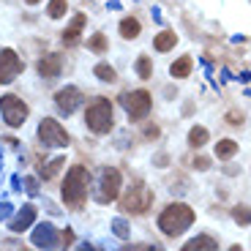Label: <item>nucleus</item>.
<instances>
[{
  "label": "nucleus",
  "instance_id": "f257e3e1",
  "mask_svg": "<svg viewBox=\"0 0 251 251\" xmlns=\"http://www.w3.org/2000/svg\"><path fill=\"white\" fill-rule=\"evenodd\" d=\"M194 224V210L186 205V202H172L161 210L158 216V229H161L167 238H177Z\"/></svg>",
  "mask_w": 251,
  "mask_h": 251
},
{
  "label": "nucleus",
  "instance_id": "f03ea898",
  "mask_svg": "<svg viewBox=\"0 0 251 251\" xmlns=\"http://www.w3.org/2000/svg\"><path fill=\"white\" fill-rule=\"evenodd\" d=\"M88 186H90V172L85 167H79V164L71 167L66 172V180H63V200H66V205L82 207V202L88 197Z\"/></svg>",
  "mask_w": 251,
  "mask_h": 251
},
{
  "label": "nucleus",
  "instance_id": "7ed1b4c3",
  "mask_svg": "<svg viewBox=\"0 0 251 251\" xmlns=\"http://www.w3.org/2000/svg\"><path fill=\"white\" fill-rule=\"evenodd\" d=\"M85 123L93 134H109L112 131V104L107 99H96L85 112Z\"/></svg>",
  "mask_w": 251,
  "mask_h": 251
},
{
  "label": "nucleus",
  "instance_id": "20e7f679",
  "mask_svg": "<svg viewBox=\"0 0 251 251\" xmlns=\"http://www.w3.org/2000/svg\"><path fill=\"white\" fill-rule=\"evenodd\" d=\"M151 202H153L151 188H145V183H134L131 188H126L123 200H120V207H123L126 213L139 216V213H145V210L151 207Z\"/></svg>",
  "mask_w": 251,
  "mask_h": 251
},
{
  "label": "nucleus",
  "instance_id": "39448f33",
  "mask_svg": "<svg viewBox=\"0 0 251 251\" xmlns=\"http://www.w3.org/2000/svg\"><path fill=\"white\" fill-rule=\"evenodd\" d=\"M120 104H123L126 115L131 120H142L151 115V107H153V99L148 90H131V93H123L120 96Z\"/></svg>",
  "mask_w": 251,
  "mask_h": 251
},
{
  "label": "nucleus",
  "instance_id": "423d86ee",
  "mask_svg": "<svg viewBox=\"0 0 251 251\" xmlns=\"http://www.w3.org/2000/svg\"><path fill=\"white\" fill-rule=\"evenodd\" d=\"M120 183H123V177H120V172L115 170V167H104L99 175V191H96V200L101 202V205H107V202H115L120 194Z\"/></svg>",
  "mask_w": 251,
  "mask_h": 251
},
{
  "label": "nucleus",
  "instance_id": "0eeeda50",
  "mask_svg": "<svg viewBox=\"0 0 251 251\" xmlns=\"http://www.w3.org/2000/svg\"><path fill=\"white\" fill-rule=\"evenodd\" d=\"M38 139H41L44 148H66L69 145V134H66V128L55 118L41 120V126H38Z\"/></svg>",
  "mask_w": 251,
  "mask_h": 251
},
{
  "label": "nucleus",
  "instance_id": "6e6552de",
  "mask_svg": "<svg viewBox=\"0 0 251 251\" xmlns=\"http://www.w3.org/2000/svg\"><path fill=\"white\" fill-rule=\"evenodd\" d=\"M0 112H3V120H6L11 128H19L27 118V104L19 96H3L0 99Z\"/></svg>",
  "mask_w": 251,
  "mask_h": 251
},
{
  "label": "nucleus",
  "instance_id": "1a4fd4ad",
  "mask_svg": "<svg viewBox=\"0 0 251 251\" xmlns=\"http://www.w3.org/2000/svg\"><path fill=\"white\" fill-rule=\"evenodd\" d=\"M25 71V63L14 50H0V85L14 82L19 74Z\"/></svg>",
  "mask_w": 251,
  "mask_h": 251
},
{
  "label": "nucleus",
  "instance_id": "9d476101",
  "mask_svg": "<svg viewBox=\"0 0 251 251\" xmlns=\"http://www.w3.org/2000/svg\"><path fill=\"white\" fill-rule=\"evenodd\" d=\"M55 104H57V109H60V115H71L82 104V90L74 88V85H66L63 90H57Z\"/></svg>",
  "mask_w": 251,
  "mask_h": 251
},
{
  "label": "nucleus",
  "instance_id": "9b49d317",
  "mask_svg": "<svg viewBox=\"0 0 251 251\" xmlns=\"http://www.w3.org/2000/svg\"><path fill=\"white\" fill-rule=\"evenodd\" d=\"M33 246L36 249H55L57 246V229L52 224H38L33 232Z\"/></svg>",
  "mask_w": 251,
  "mask_h": 251
},
{
  "label": "nucleus",
  "instance_id": "f8f14e48",
  "mask_svg": "<svg viewBox=\"0 0 251 251\" xmlns=\"http://www.w3.org/2000/svg\"><path fill=\"white\" fill-rule=\"evenodd\" d=\"M63 71V57L60 55H47L38 60V74L44 76V79H55V76H60Z\"/></svg>",
  "mask_w": 251,
  "mask_h": 251
},
{
  "label": "nucleus",
  "instance_id": "ddd939ff",
  "mask_svg": "<svg viewBox=\"0 0 251 251\" xmlns=\"http://www.w3.org/2000/svg\"><path fill=\"white\" fill-rule=\"evenodd\" d=\"M33 221H36V207H33V205H25V207H22V210H19V213L11 219V232H22V229H27Z\"/></svg>",
  "mask_w": 251,
  "mask_h": 251
},
{
  "label": "nucleus",
  "instance_id": "4468645a",
  "mask_svg": "<svg viewBox=\"0 0 251 251\" xmlns=\"http://www.w3.org/2000/svg\"><path fill=\"white\" fill-rule=\"evenodd\" d=\"M82 27H85V14H76V17L71 19V25L66 27V30H63V44H66V47L76 44V41H79Z\"/></svg>",
  "mask_w": 251,
  "mask_h": 251
},
{
  "label": "nucleus",
  "instance_id": "2eb2a0df",
  "mask_svg": "<svg viewBox=\"0 0 251 251\" xmlns=\"http://www.w3.org/2000/svg\"><path fill=\"white\" fill-rule=\"evenodd\" d=\"M120 36L128 38V41H134V38H139V33H142V25H139V19L137 17H126L120 19Z\"/></svg>",
  "mask_w": 251,
  "mask_h": 251
},
{
  "label": "nucleus",
  "instance_id": "dca6fc26",
  "mask_svg": "<svg viewBox=\"0 0 251 251\" xmlns=\"http://www.w3.org/2000/svg\"><path fill=\"white\" fill-rule=\"evenodd\" d=\"M191 69H194V60H191L188 55H183V57H177V60L170 66V74L175 76V79H186V76L191 74Z\"/></svg>",
  "mask_w": 251,
  "mask_h": 251
},
{
  "label": "nucleus",
  "instance_id": "f3484780",
  "mask_svg": "<svg viewBox=\"0 0 251 251\" xmlns=\"http://www.w3.org/2000/svg\"><path fill=\"white\" fill-rule=\"evenodd\" d=\"M175 44H177L175 30H161L156 38H153V50H156V52H170Z\"/></svg>",
  "mask_w": 251,
  "mask_h": 251
},
{
  "label": "nucleus",
  "instance_id": "a211bd4d",
  "mask_svg": "<svg viewBox=\"0 0 251 251\" xmlns=\"http://www.w3.org/2000/svg\"><path fill=\"white\" fill-rule=\"evenodd\" d=\"M235 153H238V142H235V139H219V145H216V158L226 161V158H232Z\"/></svg>",
  "mask_w": 251,
  "mask_h": 251
},
{
  "label": "nucleus",
  "instance_id": "6ab92c4d",
  "mask_svg": "<svg viewBox=\"0 0 251 251\" xmlns=\"http://www.w3.org/2000/svg\"><path fill=\"white\" fill-rule=\"evenodd\" d=\"M183 249H186V251H194V249H219V240H213L210 235H197V238L188 240Z\"/></svg>",
  "mask_w": 251,
  "mask_h": 251
},
{
  "label": "nucleus",
  "instance_id": "aec40b11",
  "mask_svg": "<svg viewBox=\"0 0 251 251\" xmlns=\"http://www.w3.org/2000/svg\"><path fill=\"white\" fill-rule=\"evenodd\" d=\"M207 137H210V134H207V128H202V126H194V128L188 131V145L200 151L202 145H207Z\"/></svg>",
  "mask_w": 251,
  "mask_h": 251
},
{
  "label": "nucleus",
  "instance_id": "412c9836",
  "mask_svg": "<svg viewBox=\"0 0 251 251\" xmlns=\"http://www.w3.org/2000/svg\"><path fill=\"white\" fill-rule=\"evenodd\" d=\"M88 50L96 52V55H104V52L109 50L107 36H104V33H96V36H90V38H88Z\"/></svg>",
  "mask_w": 251,
  "mask_h": 251
},
{
  "label": "nucleus",
  "instance_id": "4be33fe9",
  "mask_svg": "<svg viewBox=\"0 0 251 251\" xmlns=\"http://www.w3.org/2000/svg\"><path fill=\"white\" fill-rule=\"evenodd\" d=\"M137 74H139V79H145V82L153 76V60L148 55H139L137 57Z\"/></svg>",
  "mask_w": 251,
  "mask_h": 251
},
{
  "label": "nucleus",
  "instance_id": "5701e85b",
  "mask_svg": "<svg viewBox=\"0 0 251 251\" xmlns=\"http://www.w3.org/2000/svg\"><path fill=\"white\" fill-rule=\"evenodd\" d=\"M93 74L99 76L101 82H115V79H118V74H115V69L109 66V63H99V66L93 69Z\"/></svg>",
  "mask_w": 251,
  "mask_h": 251
},
{
  "label": "nucleus",
  "instance_id": "b1692460",
  "mask_svg": "<svg viewBox=\"0 0 251 251\" xmlns=\"http://www.w3.org/2000/svg\"><path fill=\"white\" fill-rule=\"evenodd\" d=\"M232 219L238 221V224L249 226V224H251V207H249V205H235V207H232Z\"/></svg>",
  "mask_w": 251,
  "mask_h": 251
},
{
  "label": "nucleus",
  "instance_id": "393cba45",
  "mask_svg": "<svg viewBox=\"0 0 251 251\" xmlns=\"http://www.w3.org/2000/svg\"><path fill=\"white\" fill-rule=\"evenodd\" d=\"M66 0H50L47 3V14H50L52 19H60V17H66Z\"/></svg>",
  "mask_w": 251,
  "mask_h": 251
},
{
  "label": "nucleus",
  "instance_id": "a878e982",
  "mask_svg": "<svg viewBox=\"0 0 251 251\" xmlns=\"http://www.w3.org/2000/svg\"><path fill=\"white\" fill-rule=\"evenodd\" d=\"M63 164H66V158H55V161H50V164H47V170L41 167V177H44V180L55 177V175H57V170H60Z\"/></svg>",
  "mask_w": 251,
  "mask_h": 251
},
{
  "label": "nucleus",
  "instance_id": "bb28decb",
  "mask_svg": "<svg viewBox=\"0 0 251 251\" xmlns=\"http://www.w3.org/2000/svg\"><path fill=\"white\" fill-rule=\"evenodd\" d=\"M112 232L118 235V238H128V224H126V219H115L112 221Z\"/></svg>",
  "mask_w": 251,
  "mask_h": 251
},
{
  "label": "nucleus",
  "instance_id": "cd10ccee",
  "mask_svg": "<svg viewBox=\"0 0 251 251\" xmlns=\"http://www.w3.org/2000/svg\"><path fill=\"white\" fill-rule=\"evenodd\" d=\"M194 170H200V172H205V170H210V158L207 156H194Z\"/></svg>",
  "mask_w": 251,
  "mask_h": 251
},
{
  "label": "nucleus",
  "instance_id": "c85d7f7f",
  "mask_svg": "<svg viewBox=\"0 0 251 251\" xmlns=\"http://www.w3.org/2000/svg\"><path fill=\"white\" fill-rule=\"evenodd\" d=\"M226 123H229V126H240V123H243V115H240V112H229V115H226Z\"/></svg>",
  "mask_w": 251,
  "mask_h": 251
},
{
  "label": "nucleus",
  "instance_id": "c756f323",
  "mask_svg": "<svg viewBox=\"0 0 251 251\" xmlns=\"http://www.w3.org/2000/svg\"><path fill=\"white\" fill-rule=\"evenodd\" d=\"M25 191H27V194H36V191H38V180H36V177H27V180H25Z\"/></svg>",
  "mask_w": 251,
  "mask_h": 251
},
{
  "label": "nucleus",
  "instance_id": "7c9ffc66",
  "mask_svg": "<svg viewBox=\"0 0 251 251\" xmlns=\"http://www.w3.org/2000/svg\"><path fill=\"white\" fill-rule=\"evenodd\" d=\"M11 210H14V207L8 205V202H3V205H0V221H6L8 216H11Z\"/></svg>",
  "mask_w": 251,
  "mask_h": 251
},
{
  "label": "nucleus",
  "instance_id": "2f4dec72",
  "mask_svg": "<svg viewBox=\"0 0 251 251\" xmlns=\"http://www.w3.org/2000/svg\"><path fill=\"white\" fill-rule=\"evenodd\" d=\"M145 137H148V139H156V137H158V126H148V128H145Z\"/></svg>",
  "mask_w": 251,
  "mask_h": 251
},
{
  "label": "nucleus",
  "instance_id": "473e14b6",
  "mask_svg": "<svg viewBox=\"0 0 251 251\" xmlns=\"http://www.w3.org/2000/svg\"><path fill=\"white\" fill-rule=\"evenodd\" d=\"M63 243H66V246L74 243V232H71V229H66V232H63Z\"/></svg>",
  "mask_w": 251,
  "mask_h": 251
},
{
  "label": "nucleus",
  "instance_id": "72a5a7b5",
  "mask_svg": "<svg viewBox=\"0 0 251 251\" xmlns=\"http://www.w3.org/2000/svg\"><path fill=\"white\" fill-rule=\"evenodd\" d=\"M27 6H36V3H41V0H25Z\"/></svg>",
  "mask_w": 251,
  "mask_h": 251
}]
</instances>
